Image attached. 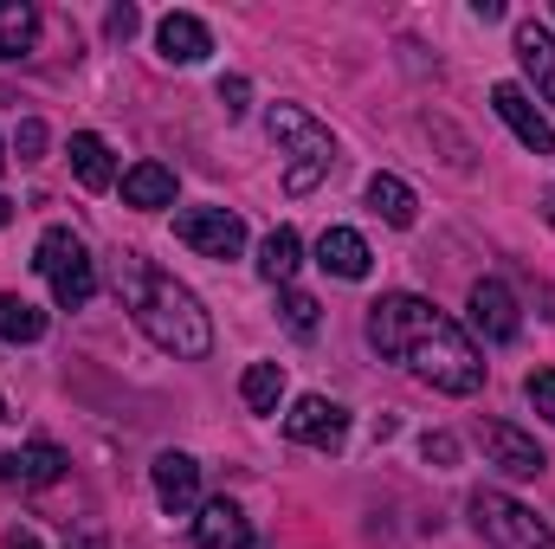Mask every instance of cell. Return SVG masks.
<instances>
[{
    "label": "cell",
    "instance_id": "1",
    "mask_svg": "<svg viewBox=\"0 0 555 549\" xmlns=\"http://www.w3.org/2000/svg\"><path fill=\"white\" fill-rule=\"evenodd\" d=\"M369 349H382L388 362H401L408 375H420L439 395H478L485 388L478 343L414 291H388L369 304Z\"/></svg>",
    "mask_w": 555,
    "mask_h": 549
},
{
    "label": "cell",
    "instance_id": "2",
    "mask_svg": "<svg viewBox=\"0 0 555 549\" xmlns=\"http://www.w3.org/2000/svg\"><path fill=\"white\" fill-rule=\"evenodd\" d=\"M117 291H124L137 330L162 356H175V362H207L214 356V317L201 310V297L175 272L149 266L142 253H124L117 259Z\"/></svg>",
    "mask_w": 555,
    "mask_h": 549
},
{
    "label": "cell",
    "instance_id": "3",
    "mask_svg": "<svg viewBox=\"0 0 555 549\" xmlns=\"http://www.w3.org/2000/svg\"><path fill=\"white\" fill-rule=\"evenodd\" d=\"M266 130H272L278 155H284V188H291V194H310V188L336 168V137H330L310 111L272 104V111H266Z\"/></svg>",
    "mask_w": 555,
    "mask_h": 549
},
{
    "label": "cell",
    "instance_id": "4",
    "mask_svg": "<svg viewBox=\"0 0 555 549\" xmlns=\"http://www.w3.org/2000/svg\"><path fill=\"white\" fill-rule=\"evenodd\" d=\"M33 266L52 284V304H59V310H85V304L98 297V259L85 253V240H78L72 227H46Z\"/></svg>",
    "mask_w": 555,
    "mask_h": 549
},
{
    "label": "cell",
    "instance_id": "5",
    "mask_svg": "<svg viewBox=\"0 0 555 549\" xmlns=\"http://www.w3.org/2000/svg\"><path fill=\"white\" fill-rule=\"evenodd\" d=\"M472 524L478 537H491L498 549H555V531L517 498L504 491H472Z\"/></svg>",
    "mask_w": 555,
    "mask_h": 549
},
{
    "label": "cell",
    "instance_id": "6",
    "mask_svg": "<svg viewBox=\"0 0 555 549\" xmlns=\"http://www.w3.org/2000/svg\"><path fill=\"white\" fill-rule=\"evenodd\" d=\"M175 240L194 246L201 259H240L246 253V220L227 207H181L175 214Z\"/></svg>",
    "mask_w": 555,
    "mask_h": 549
},
{
    "label": "cell",
    "instance_id": "7",
    "mask_svg": "<svg viewBox=\"0 0 555 549\" xmlns=\"http://www.w3.org/2000/svg\"><path fill=\"white\" fill-rule=\"evenodd\" d=\"M284 433H291L297 446L336 452V446L349 439V413L336 408L330 395H297V401H291V413H284Z\"/></svg>",
    "mask_w": 555,
    "mask_h": 549
},
{
    "label": "cell",
    "instance_id": "8",
    "mask_svg": "<svg viewBox=\"0 0 555 549\" xmlns=\"http://www.w3.org/2000/svg\"><path fill=\"white\" fill-rule=\"evenodd\" d=\"M491 111L511 124V137L524 142L530 155H555V130H550V117L537 111V98L524 91V85H491Z\"/></svg>",
    "mask_w": 555,
    "mask_h": 549
},
{
    "label": "cell",
    "instance_id": "9",
    "mask_svg": "<svg viewBox=\"0 0 555 549\" xmlns=\"http://www.w3.org/2000/svg\"><path fill=\"white\" fill-rule=\"evenodd\" d=\"M472 330H478L485 343H517L524 310H517V297H511L504 278H478V284H472Z\"/></svg>",
    "mask_w": 555,
    "mask_h": 549
},
{
    "label": "cell",
    "instance_id": "10",
    "mask_svg": "<svg viewBox=\"0 0 555 549\" xmlns=\"http://www.w3.org/2000/svg\"><path fill=\"white\" fill-rule=\"evenodd\" d=\"M149 478H155V498H162L168 518H194L201 511V465L188 452H155Z\"/></svg>",
    "mask_w": 555,
    "mask_h": 549
},
{
    "label": "cell",
    "instance_id": "11",
    "mask_svg": "<svg viewBox=\"0 0 555 549\" xmlns=\"http://www.w3.org/2000/svg\"><path fill=\"white\" fill-rule=\"evenodd\" d=\"M485 452H491V465L511 472V478H537V472L550 465L543 446H537L524 426H511V420H491V426H485Z\"/></svg>",
    "mask_w": 555,
    "mask_h": 549
},
{
    "label": "cell",
    "instance_id": "12",
    "mask_svg": "<svg viewBox=\"0 0 555 549\" xmlns=\"http://www.w3.org/2000/svg\"><path fill=\"white\" fill-rule=\"evenodd\" d=\"M194 544L201 549H253V518L233 498H207L194 511Z\"/></svg>",
    "mask_w": 555,
    "mask_h": 549
},
{
    "label": "cell",
    "instance_id": "13",
    "mask_svg": "<svg viewBox=\"0 0 555 549\" xmlns=\"http://www.w3.org/2000/svg\"><path fill=\"white\" fill-rule=\"evenodd\" d=\"M511 46H517L524 78L537 85V98H543V104H555V33H550V26H537V20H517Z\"/></svg>",
    "mask_w": 555,
    "mask_h": 549
},
{
    "label": "cell",
    "instance_id": "14",
    "mask_svg": "<svg viewBox=\"0 0 555 549\" xmlns=\"http://www.w3.org/2000/svg\"><path fill=\"white\" fill-rule=\"evenodd\" d=\"M155 46H162L168 65H201V59L214 52V33H207V20H194V13H162Z\"/></svg>",
    "mask_w": 555,
    "mask_h": 549
},
{
    "label": "cell",
    "instance_id": "15",
    "mask_svg": "<svg viewBox=\"0 0 555 549\" xmlns=\"http://www.w3.org/2000/svg\"><path fill=\"white\" fill-rule=\"evenodd\" d=\"M317 266L330 278H369V266H375V253H369V240L356 233V227H330L323 240H317Z\"/></svg>",
    "mask_w": 555,
    "mask_h": 549
},
{
    "label": "cell",
    "instance_id": "16",
    "mask_svg": "<svg viewBox=\"0 0 555 549\" xmlns=\"http://www.w3.org/2000/svg\"><path fill=\"white\" fill-rule=\"evenodd\" d=\"M65 452L59 446H46V439H33V446H20V452H7V472L20 478V485H59L65 478Z\"/></svg>",
    "mask_w": 555,
    "mask_h": 549
},
{
    "label": "cell",
    "instance_id": "17",
    "mask_svg": "<svg viewBox=\"0 0 555 549\" xmlns=\"http://www.w3.org/2000/svg\"><path fill=\"white\" fill-rule=\"evenodd\" d=\"M72 175H78L91 194H104V188L117 181V168H111V142L91 137V130H78V137H72Z\"/></svg>",
    "mask_w": 555,
    "mask_h": 549
},
{
    "label": "cell",
    "instance_id": "18",
    "mask_svg": "<svg viewBox=\"0 0 555 549\" xmlns=\"http://www.w3.org/2000/svg\"><path fill=\"white\" fill-rule=\"evenodd\" d=\"M39 39V7L33 0H0V59H26Z\"/></svg>",
    "mask_w": 555,
    "mask_h": 549
},
{
    "label": "cell",
    "instance_id": "19",
    "mask_svg": "<svg viewBox=\"0 0 555 549\" xmlns=\"http://www.w3.org/2000/svg\"><path fill=\"white\" fill-rule=\"evenodd\" d=\"M168 201H175V168L137 162V168L124 175V207H168Z\"/></svg>",
    "mask_w": 555,
    "mask_h": 549
},
{
    "label": "cell",
    "instance_id": "20",
    "mask_svg": "<svg viewBox=\"0 0 555 549\" xmlns=\"http://www.w3.org/2000/svg\"><path fill=\"white\" fill-rule=\"evenodd\" d=\"M297 266H304V240H297L291 227L266 233V246H259V278H266V284H291Z\"/></svg>",
    "mask_w": 555,
    "mask_h": 549
},
{
    "label": "cell",
    "instance_id": "21",
    "mask_svg": "<svg viewBox=\"0 0 555 549\" xmlns=\"http://www.w3.org/2000/svg\"><path fill=\"white\" fill-rule=\"evenodd\" d=\"M369 207H375L388 227H414V214H420L414 188H408L401 175H375V181H369Z\"/></svg>",
    "mask_w": 555,
    "mask_h": 549
},
{
    "label": "cell",
    "instance_id": "22",
    "mask_svg": "<svg viewBox=\"0 0 555 549\" xmlns=\"http://www.w3.org/2000/svg\"><path fill=\"white\" fill-rule=\"evenodd\" d=\"M46 336V310L26 304L20 291H0V343H39Z\"/></svg>",
    "mask_w": 555,
    "mask_h": 549
},
{
    "label": "cell",
    "instance_id": "23",
    "mask_svg": "<svg viewBox=\"0 0 555 549\" xmlns=\"http://www.w3.org/2000/svg\"><path fill=\"white\" fill-rule=\"evenodd\" d=\"M240 401L253 413H278V401H284V369H278V362H253V369L240 375Z\"/></svg>",
    "mask_w": 555,
    "mask_h": 549
},
{
    "label": "cell",
    "instance_id": "24",
    "mask_svg": "<svg viewBox=\"0 0 555 549\" xmlns=\"http://www.w3.org/2000/svg\"><path fill=\"white\" fill-rule=\"evenodd\" d=\"M284 323H291V336H317V297L310 291H297V284H284Z\"/></svg>",
    "mask_w": 555,
    "mask_h": 549
},
{
    "label": "cell",
    "instance_id": "25",
    "mask_svg": "<svg viewBox=\"0 0 555 549\" xmlns=\"http://www.w3.org/2000/svg\"><path fill=\"white\" fill-rule=\"evenodd\" d=\"M524 395H530V408H537V413L555 426V369H537V375L524 382Z\"/></svg>",
    "mask_w": 555,
    "mask_h": 549
},
{
    "label": "cell",
    "instance_id": "26",
    "mask_svg": "<svg viewBox=\"0 0 555 549\" xmlns=\"http://www.w3.org/2000/svg\"><path fill=\"white\" fill-rule=\"evenodd\" d=\"M13 155H20V162H39V155H46V124H39V117H26V124H20Z\"/></svg>",
    "mask_w": 555,
    "mask_h": 549
},
{
    "label": "cell",
    "instance_id": "27",
    "mask_svg": "<svg viewBox=\"0 0 555 549\" xmlns=\"http://www.w3.org/2000/svg\"><path fill=\"white\" fill-rule=\"evenodd\" d=\"M220 104H227V117H246L253 111V85L246 78H220Z\"/></svg>",
    "mask_w": 555,
    "mask_h": 549
},
{
    "label": "cell",
    "instance_id": "28",
    "mask_svg": "<svg viewBox=\"0 0 555 549\" xmlns=\"http://www.w3.org/2000/svg\"><path fill=\"white\" fill-rule=\"evenodd\" d=\"M420 452H426V465H452V459H459V439H452V433H426Z\"/></svg>",
    "mask_w": 555,
    "mask_h": 549
},
{
    "label": "cell",
    "instance_id": "29",
    "mask_svg": "<svg viewBox=\"0 0 555 549\" xmlns=\"http://www.w3.org/2000/svg\"><path fill=\"white\" fill-rule=\"evenodd\" d=\"M142 26V13L137 7H130V0H124V7H111V13H104V33H111V39H130V33H137Z\"/></svg>",
    "mask_w": 555,
    "mask_h": 549
},
{
    "label": "cell",
    "instance_id": "30",
    "mask_svg": "<svg viewBox=\"0 0 555 549\" xmlns=\"http://www.w3.org/2000/svg\"><path fill=\"white\" fill-rule=\"evenodd\" d=\"M65 549H111V544H104V531H91V524H85V531H72V537H65Z\"/></svg>",
    "mask_w": 555,
    "mask_h": 549
},
{
    "label": "cell",
    "instance_id": "31",
    "mask_svg": "<svg viewBox=\"0 0 555 549\" xmlns=\"http://www.w3.org/2000/svg\"><path fill=\"white\" fill-rule=\"evenodd\" d=\"M7 549H39V537H33V531H13V537H7Z\"/></svg>",
    "mask_w": 555,
    "mask_h": 549
},
{
    "label": "cell",
    "instance_id": "32",
    "mask_svg": "<svg viewBox=\"0 0 555 549\" xmlns=\"http://www.w3.org/2000/svg\"><path fill=\"white\" fill-rule=\"evenodd\" d=\"M543 214H550V227H555V188H550V194H543Z\"/></svg>",
    "mask_w": 555,
    "mask_h": 549
},
{
    "label": "cell",
    "instance_id": "33",
    "mask_svg": "<svg viewBox=\"0 0 555 549\" xmlns=\"http://www.w3.org/2000/svg\"><path fill=\"white\" fill-rule=\"evenodd\" d=\"M7 220H13V201H0V227H7Z\"/></svg>",
    "mask_w": 555,
    "mask_h": 549
},
{
    "label": "cell",
    "instance_id": "34",
    "mask_svg": "<svg viewBox=\"0 0 555 549\" xmlns=\"http://www.w3.org/2000/svg\"><path fill=\"white\" fill-rule=\"evenodd\" d=\"M0 175H7V142H0Z\"/></svg>",
    "mask_w": 555,
    "mask_h": 549
},
{
    "label": "cell",
    "instance_id": "35",
    "mask_svg": "<svg viewBox=\"0 0 555 549\" xmlns=\"http://www.w3.org/2000/svg\"><path fill=\"white\" fill-rule=\"evenodd\" d=\"M0 420H7V401H0Z\"/></svg>",
    "mask_w": 555,
    "mask_h": 549
}]
</instances>
